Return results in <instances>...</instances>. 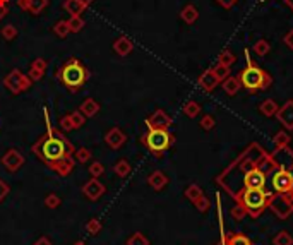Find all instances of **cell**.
I'll return each instance as SVG.
<instances>
[{"label":"cell","mask_w":293,"mask_h":245,"mask_svg":"<svg viewBox=\"0 0 293 245\" xmlns=\"http://www.w3.org/2000/svg\"><path fill=\"white\" fill-rule=\"evenodd\" d=\"M46 132L31 146V151L40 161H43L50 170L60 177H67L72 173L76 166L74 160V144L63 136L60 130L53 129L48 119V112L45 110Z\"/></svg>","instance_id":"obj_1"},{"label":"cell","mask_w":293,"mask_h":245,"mask_svg":"<svg viewBox=\"0 0 293 245\" xmlns=\"http://www.w3.org/2000/svg\"><path fill=\"white\" fill-rule=\"evenodd\" d=\"M55 77L70 93H77L89 79V70L84 67V63L79 59L72 57L57 70Z\"/></svg>","instance_id":"obj_2"},{"label":"cell","mask_w":293,"mask_h":245,"mask_svg":"<svg viewBox=\"0 0 293 245\" xmlns=\"http://www.w3.org/2000/svg\"><path fill=\"white\" fill-rule=\"evenodd\" d=\"M245 55H247V67L240 72L238 79H240L242 86L247 88L249 91H257V89H268L271 86V76L264 72L262 69H259L257 65H254L251 60V55L245 50Z\"/></svg>","instance_id":"obj_3"},{"label":"cell","mask_w":293,"mask_h":245,"mask_svg":"<svg viewBox=\"0 0 293 245\" xmlns=\"http://www.w3.org/2000/svg\"><path fill=\"white\" fill-rule=\"evenodd\" d=\"M141 143L149 149L154 156H163V153L175 143L173 134L167 129H147V132L141 137Z\"/></svg>","instance_id":"obj_4"},{"label":"cell","mask_w":293,"mask_h":245,"mask_svg":"<svg viewBox=\"0 0 293 245\" xmlns=\"http://www.w3.org/2000/svg\"><path fill=\"white\" fill-rule=\"evenodd\" d=\"M266 203H268V194L262 189H245L242 194V206L252 216H257L266 207Z\"/></svg>","instance_id":"obj_5"},{"label":"cell","mask_w":293,"mask_h":245,"mask_svg":"<svg viewBox=\"0 0 293 245\" xmlns=\"http://www.w3.org/2000/svg\"><path fill=\"white\" fill-rule=\"evenodd\" d=\"M4 86L12 95H21L22 91H28L31 88L33 81L26 74H22L19 69H14L4 77Z\"/></svg>","instance_id":"obj_6"},{"label":"cell","mask_w":293,"mask_h":245,"mask_svg":"<svg viewBox=\"0 0 293 245\" xmlns=\"http://www.w3.org/2000/svg\"><path fill=\"white\" fill-rule=\"evenodd\" d=\"M2 165L7 170L9 173H16L22 165H24V156L19 149L11 147V149L5 151V154L2 156Z\"/></svg>","instance_id":"obj_7"},{"label":"cell","mask_w":293,"mask_h":245,"mask_svg":"<svg viewBox=\"0 0 293 245\" xmlns=\"http://www.w3.org/2000/svg\"><path fill=\"white\" fill-rule=\"evenodd\" d=\"M272 187L276 192L279 194H288L293 190V175L288 170L279 168L278 172L272 175Z\"/></svg>","instance_id":"obj_8"},{"label":"cell","mask_w":293,"mask_h":245,"mask_svg":"<svg viewBox=\"0 0 293 245\" xmlns=\"http://www.w3.org/2000/svg\"><path fill=\"white\" fill-rule=\"evenodd\" d=\"M147 129H167L171 125V117L165 110H156L151 117L146 119Z\"/></svg>","instance_id":"obj_9"},{"label":"cell","mask_w":293,"mask_h":245,"mask_svg":"<svg viewBox=\"0 0 293 245\" xmlns=\"http://www.w3.org/2000/svg\"><path fill=\"white\" fill-rule=\"evenodd\" d=\"M83 194L89 201H98L103 194H105V185H103L98 179H91L83 185Z\"/></svg>","instance_id":"obj_10"},{"label":"cell","mask_w":293,"mask_h":245,"mask_svg":"<svg viewBox=\"0 0 293 245\" xmlns=\"http://www.w3.org/2000/svg\"><path fill=\"white\" fill-rule=\"evenodd\" d=\"M126 141H127L126 132H122L119 127H113V129H110L108 132L105 134L106 146L112 147V149H120V147L126 144Z\"/></svg>","instance_id":"obj_11"},{"label":"cell","mask_w":293,"mask_h":245,"mask_svg":"<svg viewBox=\"0 0 293 245\" xmlns=\"http://www.w3.org/2000/svg\"><path fill=\"white\" fill-rule=\"evenodd\" d=\"M46 69H48V62H46L45 59H42V57H40V59H35L28 70V77L33 81V82H38V81L43 79Z\"/></svg>","instance_id":"obj_12"},{"label":"cell","mask_w":293,"mask_h":245,"mask_svg":"<svg viewBox=\"0 0 293 245\" xmlns=\"http://www.w3.org/2000/svg\"><path fill=\"white\" fill-rule=\"evenodd\" d=\"M266 185V175L259 168H252L245 175V187L247 189H262Z\"/></svg>","instance_id":"obj_13"},{"label":"cell","mask_w":293,"mask_h":245,"mask_svg":"<svg viewBox=\"0 0 293 245\" xmlns=\"http://www.w3.org/2000/svg\"><path fill=\"white\" fill-rule=\"evenodd\" d=\"M269 204H271L272 211H274V213L278 214V216H281V218L288 216V214L292 213V209H293L292 203H290L285 196H281V194H279V196H276V197H272Z\"/></svg>","instance_id":"obj_14"},{"label":"cell","mask_w":293,"mask_h":245,"mask_svg":"<svg viewBox=\"0 0 293 245\" xmlns=\"http://www.w3.org/2000/svg\"><path fill=\"white\" fill-rule=\"evenodd\" d=\"M276 117L279 119V122L286 127V129H293V102H286L283 105V108L278 110Z\"/></svg>","instance_id":"obj_15"},{"label":"cell","mask_w":293,"mask_h":245,"mask_svg":"<svg viewBox=\"0 0 293 245\" xmlns=\"http://www.w3.org/2000/svg\"><path fill=\"white\" fill-rule=\"evenodd\" d=\"M132 50H134V43L130 41V38H127V36H120V38H117L115 41H113V52H115L117 55L127 57Z\"/></svg>","instance_id":"obj_16"},{"label":"cell","mask_w":293,"mask_h":245,"mask_svg":"<svg viewBox=\"0 0 293 245\" xmlns=\"http://www.w3.org/2000/svg\"><path fill=\"white\" fill-rule=\"evenodd\" d=\"M218 82H220V81H218V77L214 76L213 69L204 70L199 77V86L204 89V91H213V89L218 86Z\"/></svg>","instance_id":"obj_17"},{"label":"cell","mask_w":293,"mask_h":245,"mask_svg":"<svg viewBox=\"0 0 293 245\" xmlns=\"http://www.w3.org/2000/svg\"><path fill=\"white\" fill-rule=\"evenodd\" d=\"M100 103L96 102V100H93V98H86L84 100L83 103H81V106H79V112L83 113L86 119H91V117H96L98 115V112H100Z\"/></svg>","instance_id":"obj_18"},{"label":"cell","mask_w":293,"mask_h":245,"mask_svg":"<svg viewBox=\"0 0 293 245\" xmlns=\"http://www.w3.org/2000/svg\"><path fill=\"white\" fill-rule=\"evenodd\" d=\"M147 184H149V185L153 187L154 190H161V189H165V187H167L168 177L165 175L163 172L156 170V172H153L149 177H147Z\"/></svg>","instance_id":"obj_19"},{"label":"cell","mask_w":293,"mask_h":245,"mask_svg":"<svg viewBox=\"0 0 293 245\" xmlns=\"http://www.w3.org/2000/svg\"><path fill=\"white\" fill-rule=\"evenodd\" d=\"M62 9L70 16H81L87 7L83 4V2H79V0H63Z\"/></svg>","instance_id":"obj_20"},{"label":"cell","mask_w":293,"mask_h":245,"mask_svg":"<svg viewBox=\"0 0 293 245\" xmlns=\"http://www.w3.org/2000/svg\"><path fill=\"white\" fill-rule=\"evenodd\" d=\"M221 86H223V91L227 93L228 96H235L238 93V89H240L242 82L238 77H233V76H228L227 79L221 82Z\"/></svg>","instance_id":"obj_21"},{"label":"cell","mask_w":293,"mask_h":245,"mask_svg":"<svg viewBox=\"0 0 293 245\" xmlns=\"http://www.w3.org/2000/svg\"><path fill=\"white\" fill-rule=\"evenodd\" d=\"M180 18L185 24H194V22L199 19V11H197L192 4H188L180 11Z\"/></svg>","instance_id":"obj_22"},{"label":"cell","mask_w":293,"mask_h":245,"mask_svg":"<svg viewBox=\"0 0 293 245\" xmlns=\"http://www.w3.org/2000/svg\"><path fill=\"white\" fill-rule=\"evenodd\" d=\"M113 172H115V175L120 177V179H126V177H129L130 172H132V166H130V163L127 160H119L115 163V166H113Z\"/></svg>","instance_id":"obj_23"},{"label":"cell","mask_w":293,"mask_h":245,"mask_svg":"<svg viewBox=\"0 0 293 245\" xmlns=\"http://www.w3.org/2000/svg\"><path fill=\"white\" fill-rule=\"evenodd\" d=\"M259 110H261V113L264 117H274L276 113H278L279 106L276 105L274 100H266V102L261 103V106H259Z\"/></svg>","instance_id":"obj_24"},{"label":"cell","mask_w":293,"mask_h":245,"mask_svg":"<svg viewBox=\"0 0 293 245\" xmlns=\"http://www.w3.org/2000/svg\"><path fill=\"white\" fill-rule=\"evenodd\" d=\"M50 0H29V9L28 12L33 16H40L46 7H48Z\"/></svg>","instance_id":"obj_25"},{"label":"cell","mask_w":293,"mask_h":245,"mask_svg":"<svg viewBox=\"0 0 293 245\" xmlns=\"http://www.w3.org/2000/svg\"><path fill=\"white\" fill-rule=\"evenodd\" d=\"M84 19L83 16H70L69 19H67V26H69V31L70 33H79L81 29L84 28Z\"/></svg>","instance_id":"obj_26"},{"label":"cell","mask_w":293,"mask_h":245,"mask_svg":"<svg viewBox=\"0 0 293 245\" xmlns=\"http://www.w3.org/2000/svg\"><path fill=\"white\" fill-rule=\"evenodd\" d=\"M18 35L19 31L14 24H5L4 28H2V31H0V36H2L5 41H14V40L18 38Z\"/></svg>","instance_id":"obj_27"},{"label":"cell","mask_w":293,"mask_h":245,"mask_svg":"<svg viewBox=\"0 0 293 245\" xmlns=\"http://www.w3.org/2000/svg\"><path fill=\"white\" fill-rule=\"evenodd\" d=\"M182 110H184V113L188 117V119H195V117L201 113V105L199 103H195V102H187Z\"/></svg>","instance_id":"obj_28"},{"label":"cell","mask_w":293,"mask_h":245,"mask_svg":"<svg viewBox=\"0 0 293 245\" xmlns=\"http://www.w3.org/2000/svg\"><path fill=\"white\" fill-rule=\"evenodd\" d=\"M74 160H76V163H87V161L91 160V151L87 149V147H77L76 151H74Z\"/></svg>","instance_id":"obj_29"},{"label":"cell","mask_w":293,"mask_h":245,"mask_svg":"<svg viewBox=\"0 0 293 245\" xmlns=\"http://www.w3.org/2000/svg\"><path fill=\"white\" fill-rule=\"evenodd\" d=\"M53 33H55L59 38H65L67 35H69V26H67V21L65 19H60V21H57L55 24H53Z\"/></svg>","instance_id":"obj_30"},{"label":"cell","mask_w":293,"mask_h":245,"mask_svg":"<svg viewBox=\"0 0 293 245\" xmlns=\"http://www.w3.org/2000/svg\"><path fill=\"white\" fill-rule=\"evenodd\" d=\"M254 52H255V55H259V57H266L269 52H271V45H269L266 40H257L254 45Z\"/></svg>","instance_id":"obj_31"},{"label":"cell","mask_w":293,"mask_h":245,"mask_svg":"<svg viewBox=\"0 0 293 245\" xmlns=\"http://www.w3.org/2000/svg\"><path fill=\"white\" fill-rule=\"evenodd\" d=\"M126 245H149V240H147L141 231H136V233H132L127 238Z\"/></svg>","instance_id":"obj_32"},{"label":"cell","mask_w":293,"mask_h":245,"mask_svg":"<svg viewBox=\"0 0 293 245\" xmlns=\"http://www.w3.org/2000/svg\"><path fill=\"white\" fill-rule=\"evenodd\" d=\"M69 117H70V122H72L74 130H76V129H81V127H83L84 123H86V117H84L83 113L79 112V110H76V112L69 113Z\"/></svg>","instance_id":"obj_33"},{"label":"cell","mask_w":293,"mask_h":245,"mask_svg":"<svg viewBox=\"0 0 293 245\" xmlns=\"http://www.w3.org/2000/svg\"><path fill=\"white\" fill-rule=\"evenodd\" d=\"M102 228H103L102 221L96 220V218H91V220L86 223V231L89 235H98L100 231H102Z\"/></svg>","instance_id":"obj_34"},{"label":"cell","mask_w":293,"mask_h":245,"mask_svg":"<svg viewBox=\"0 0 293 245\" xmlns=\"http://www.w3.org/2000/svg\"><path fill=\"white\" fill-rule=\"evenodd\" d=\"M201 196H203V190H201L199 185H188L187 190H185V197L192 203H195Z\"/></svg>","instance_id":"obj_35"},{"label":"cell","mask_w":293,"mask_h":245,"mask_svg":"<svg viewBox=\"0 0 293 245\" xmlns=\"http://www.w3.org/2000/svg\"><path fill=\"white\" fill-rule=\"evenodd\" d=\"M87 170H89V175L93 177V179H100V177L105 173V166H103V163H100V161H93Z\"/></svg>","instance_id":"obj_36"},{"label":"cell","mask_w":293,"mask_h":245,"mask_svg":"<svg viewBox=\"0 0 293 245\" xmlns=\"http://www.w3.org/2000/svg\"><path fill=\"white\" fill-rule=\"evenodd\" d=\"M235 55L230 52V50H223V52L220 53V59H218V63H223V65L227 67H231L235 63Z\"/></svg>","instance_id":"obj_37"},{"label":"cell","mask_w":293,"mask_h":245,"mask_svg":"<svg viewBox=\"0 0 293 245\" xmlns=\"http://www.w3.org/2000/svg\"><path fill=\"white\" fill-rule=\"evenodd\" d=\"M213 72H214V76L218 77V81H220V82H223V81L230 76V67L223 65V63H218V65L213 69Z\"/></svg>","instance_id":"obj_38"},{"label":"cell","mask_w":293,"mask_h":245,"mask_svg":"<svg viewBox=\"0 0 293 245\" xmlns=\"http://www.w3.org/2000/svg\"><path fill=\"white\" fill-rule=\"evenodd\" d=\"M60 204H62V199H60L57 194H48V196L45 197V206L48 207V209H55Z\"/></svg>","instance_id":"obj_39"},{"label":"cell","mask_w":293,"mask_h":245,"mask_svg":"<svg viewBox=\"0 0 293 245\" xmlns=\"http://www.w3.org/2000/svg\"><path fill=\"white\" fill-rule=\"evenodd\" d=\"M272 242H274V245H292L293 240H292V237L286 233V231H279Z\"/></svg>","instance_id":"obj_40"},{"label":"cell","mask_w":293,"mask_h":245,"mask_svg":"<svg viewBox=\"0 0 293 245\" xmlns=\"http://www.w3.org/2000/svg\"><path fill=\"white\" fill-rule=\"evenodd\" d=\"M214 125H216V120H214L213 115H204L203 119H201V127H203L204 130L214 129Z\"/></svg>","instance_id":"obj_41"},{"label":"cell","mask_w":293,"mask_h":245,"mask_svg":"<svg viewBox=\"0 0 293 245\" xmlns=\"http://www.w3.org/2000/svg\"><path fill=\"white\" fill-rule=\"evenodd\" d=\"M288 143H290L288 134H285V132L276 134V137H274V144H276V147H286V146H288Z\"/></svg>","instance_id":"obj_42"},{"label":"cell","mask_w":293,"mask_h":245,"mask_svg":"<svg viewBox=\"0 0 293 245\" xmlns=\"http://www.w3.org/2000/svg\"><path fill=\"white\" fill-rule=\"evenodd\" d=\"M230 245H251V240L247 237H242V235H235L230 238Z\"/></svg>","instance_id":"obj_43"},{"label":"cell","mask_w":293,"mask_h":245,"mask_svg":"<svg viewBox=\"0 0 293 245\" xmlns=\"http://www.w3.org/2000/svg\"><path fill=\"white\" fill-rule=\"evenodd\" d=\"M194 204H195V207H197V209L201 211V213H204V211H208V207H209V201H208L204 196H201L199 199L195 201Z\"/></svg>","instance_id":"obj_44"},{"label":"cell","mask_w":293,"mask_h":245,"mask_svg":"<svg viewBox=\"0 0 293 245\" xmlns=\"http://www.w3.org/2000/svg\"><path fill=\"white\" fill-rule=\"evenodd\" d=\"M60 127H62V130H74V127H72V122H70V117L69 115H65V117H62L60 119Z\"/></svg>","instance_id":"obj_45"},{"label":"cell","mask_w":293,"mask_h":245,"mask_svg":"<svg viewBox=\"0 0 293 245\" xmlns=\"http://www.w3.org/2000/svg\"><path fill=\"white\" fill-rule=\"evenodd\" d=\"M9 190H11V189H9V185L4 182V180L0 179V203H2V201H4L5 197H7Z\"/></svg>","instance_id":"obj_46"},{"label":"cell","mask_w":293,"mask_h":245,"mask_svg":"<svg viewBox=\"0 0 293 245\" xmlns=\"http://www.w3.org/2000/svg\"><path fill=\"white\" fill-rule=\"evenodd\" d=\"M283 41H285V45L288 46L290 50H293V29H290V31L286 33L285 38H283Z\"/></svg>","instance_id":"obj_47"},{"label":"cell","mask_w":293,"mask_h":245,"mask_svg":"<svg viewBox=\"0 0 293 245\" xmlns=\"http://www.w3.org/2000/svg\"><path fill=\"white\" fill-rule=\"evenodd\" d=\"M216 2H218V4H220L223 9H231L235 4H237L238 0H216Z\"/></svg>","instance_id":"obj_48"},{"label":"cell","mask_w":293,"mask_h":245,"mask_svg":"<svg viewBox=\"0 0 293 245\" xmlns=\"http://www.w3.org/2000/svg\"><path fill=\"white\" fill-rule=\"evenodd\" d=\"M16 2H18V7L21 9V11L28 12V9H29V0H16Z\"/></svg>","instance_id":"obj_49"},{"label":"cell","mask_w":293,"mask_h":245,"mask_svg":"<svg viewBox=\"0 0 293 245\" xmlns=\"http://www.w3.org/2000/svg\"><path fill=\"white\" fill-rule=\"evenodd\" d=\"M231 214H233V216L237 218V220H240V218H242V216H244V214H245V207L242 206V209H240V207H235V209L231 211Z\"/></svg>","instance_id":"obj_50"},{"label":"cell","mask_w":293,"mask_h":245,"mask_svg":"<svg viewBox=\"0 0 293 245\" xmlns=\"http://www.w3.org/2000/svg\"><path fill=\"white\" fill-rule=\"evenodd\" d=\"M35 245H52V242H50L48 237H42L35 242Z\"/></svg>","instance_id":"obj_51"},{"label":"cell","mask_w":293,"mask_h":245,"mask_svg":"<svg viewBox=\"0 0 293 245\" xmlns=\"http://www.w3.org/2000/svg\"><path fill=\"white\" fill-rule=\"evenodd\" d=\"M9 14V7L7 5H0V21Z\"/></svg>","instance_id":"obj_52"},{"label":"cell","mask_w":293,"mask_h":245,"mask_svg":"<svg viewBox=\"0 0 293 245\" xmlns=\"http://www.w3.org/2000/svg\"><path fill=\"white\" fill-rule=\"evenodd\" d=\"M79 2H83V4H84V5H86V7H89V5H91V4H93L94 0H79Z\"/></svg>","instance_id":"obj_53"},{"label":"cell","mask_w":293,"mask_h":245,"mask_svg":"<svg viewBox=\"0 0 293 245\" xmlns=\"http://www.w3.org/2000/svg\"><path fill=\"white\" fill-rule=\"evenodd\" d=\"M11 0H0V5H7Z\"/></svg>","instance_id":"obj_54"},{"label":"cell","mask_w":293,"mask_h":245,"mask_svg":"<svg viewBox=\"0 0 293 245\" xmlns=\"http://www.w3.org/2000/svg\"><path fill=\"white\" fill-rule=\"evenodd\" d=\"M74 245H86V244H84V242H76Z\"/></svg>","instance_id":"obj_55"}]
</instances>
